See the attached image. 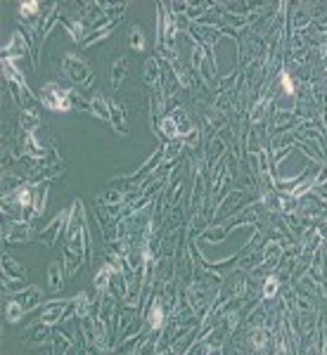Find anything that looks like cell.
<instances>
[{
	"label": "cell",
	"mask_w": 327,
	"mask_h": 355,
	"mask_svg": "<svg viewBox=\"0 0 327 355\" xmlns=\"http://www.w3.org/2000/svg\"><path fill=\"white\" fill-rule=\"evenodd\" d=\"M40 102H43V107L52 109V111H69L71 93L69 90H62L57 83H45L40 88Z\"/></svg>",
	"instance_id": "6da1fadb"
},
{
	"label": "cell",
	"mask_w": 327,
	"mask_h": 355,
	"mask_svg": "<svg viewBox=\"0 0 327 355\" xmlns=\"http://www.w3.org/2000/svg\"><path fill=\"white\" fill-rule=\"evenodd\" d=\"M64 69H67V74H69L71 81L78 83V85H90V81H93V74H90V69H88V64L74 52H69L67 57H64Z\"/></svg>",
	"instance_id": "7a4b0ae2"
},
{
	"label": "cell",
	"mask_w": 327,
	"mask_h": 355,
	"mask_svg": "<svg viewBox=\"0 0 327 355\" xmlns=\"http://www.w3.org/2000/svg\"><path fill=\"white\" fill-rule=\"evenodd\" d=\"M15 301L22 306L24 310H31V308H36L40 303V289L38 286H29L24 293H19V296H15Z\"/></svg>",
	"instance_id": "3957f363"
},
{
	"label": "cell",
	"mask_w": 327,
	"mask_h": 355,
	"mask_svg": "<svg viewBox=\"0 0 327 355\" xmlns=\"http://www.w3.org/2000/svg\"><path fill=\"white\" fill-rule=\"evenodd\" d=\"M67 216H69V213H60V216L54 218L52 223L47 225L45 230L40 232V240L45 242L47 247H52V242H54V237H57V232H60V227H62V225H64V220H67Z\"/></svg>",
	"instance_id": "277c9868"
},
{
	"label": "cell",
	"mask_w": 327,
	"mask_h": 355,
	"mask_svg": "<svg viewBox=\"0 0 327 355\" xmlns=\"http://www.w3.org/2000/svg\"><path fill=\"white\" fill-rule=\"evenodd\" d=\"M29 234H31L29 225L15 223V225H12V227L8 230V242H10V244H22V242L29 240Z\"/></svg>",
	"instance_id": "5b68a950"
},
{
	"label": "cell",
	"mask_w": 327,
	"mask_h": 355,
	"mask_svg": "<svg viewBox=\"0 0 327 355\" xmlns=\"http://www.w3.org/2000/svg\"><path fill=\"white\" fill-rule=\"evenodd\" d=\"M3 270H5V275H8V277H12V279H19V282H22V279H26V270H22V268H19V265H17L12 258H8V256L3 258Z\"/></svg>",
	"instance_id": "8992f818"
},
{
	"label": "cell",
	"mask_w": 327,
	"mask_h": 355,
	"mask_svg": "<svg viewBox=\"0 0 327 355\" xmlns=\"http://www.w3.org/2000/svg\"><path fill=\"white\" fill-rule=\"evenodd\" d=\"M64 306H67V303H47L45 315H43V324L57 322V317H62V313H64Z\"/></svg>",
	"instance_id": "52a82bcc"
},
{
	"label": "cell",
	"mask_w": 327,
	"mask_h": 355,
	"mask_svg": "<svg viewBox=\"0 0 327 355\" xmlns=\"http://www.w3.org/2000/svg\"><path fill=\"white\" fill-rule=\"evenodd\" d=\"M24 313H26V310H24L15 299H10L8 306H5V317H8V322H12V324L19 322V317H24Z\"/></svg>",
	"instance_id": "ba28073f"
},
{
	"label": "cell",
	"mask_w": 327,
	"mask_h": 355,
	"mask_svg": "<svg viewBox=\"0 0 327 355\" xmlns=\"http://www.w3.org/2000/svg\"><path fill=\"white\" fill-rule=\"evenodd\" d=\"M47 277H50V289H52V291H60V289H62V277H60V263H57V261L50 265V270H47Z\"/></svg>",
	"instance_id": "9c48e42d"
},
{
	"label": "cell",
	"mask_w": 327,
	"mask_h": 355,
	"mask_svg": "<svg viewBox=\"0 0 327 355\" xmlns=\"http://www.w3.org/2000/svg\"><path fill=\"white\" fill-rule=\"evenodd\" d=\"M90 109H93L95 116H102V119H109V116H112V111L107 109V100H104V97H93Z\"/></svg>",
	"instance_id": "30bf717a"
},
{
	"label": "cell",
	"mask_w": 327,
	"mask_h": 355,
	"mask_svg": "<svg viewBox=\"0 0 327 355\" xmlns=\"http://www.w3.org/2000/svg\"><path fill=\"white\" fill-rule=\"evenodd\" d=\"M149 324L154 327V329H159L164 324V310H161V306L159 303H154L152 306V313H149Z\"/></svg>",
	"instance_id": "8fae6325"
},
{
	"label": "cell",
	"mask_w": 327,
	"mask_h": 355,
	"mask_svg": "<svg viewBox=\"0 0 327 355\" xmlns=\"http://www.w3.org/2000/svg\"><path fill=\"white\" fill-rule=\"evenodd\" d=\"M131 45L138 47V50H142V47H145V38H142V31L138 29V26L131 31Z\"/></svg>",
	"instance_id": "7c38bea8"
},
{
	"label": "cell",
	"mask_w": 327,
	"mask_h": 355,
	"mask_svg": "<svg viewBox=\"0 0 327 355\" xmlns=\"http://www.w3.org/2000/svg\"><path fill=\"white\" fill-rule=\"evenodd\" d=\"M278 286H280V282L275 277H270L268 282H265V286H263V293H265V299H270V296H275V291H278Z\"/></svg>",
	"instance_id": "4fadbf2b"
},
{
	"label": "cell",
	"mask_w": 327,
	"mask_h": 355,
	"mask_svg": "<svg viewBox=\"0 0 327 355\" xmlns=\"http://www.w3.org/2000/svg\"><path fill=\"white\" fill-rule=\"evenodd\" d=\"M280 81H282V85H285V93L287 95L294 93V81L289 78V74H280Z\"/></svg>",
	"instance_id": "5bb4252c"
},
{
	"label": "cell",
	"mask_w": 327,
	"mask_h": 355,
	"mask_svg": "<svg viewBox=\"0 0 327 355\" xmlns=\"http://www.w3.org/2000/svg\"><path fill=\"white\" fill-rule=\"evenodd\" d=\"M121 69H124V62L114 64V83H119V81H121V76H124V74H121Z\"/></svg>",
	"instance_id": "9a60e30c"
}]
</instances>
